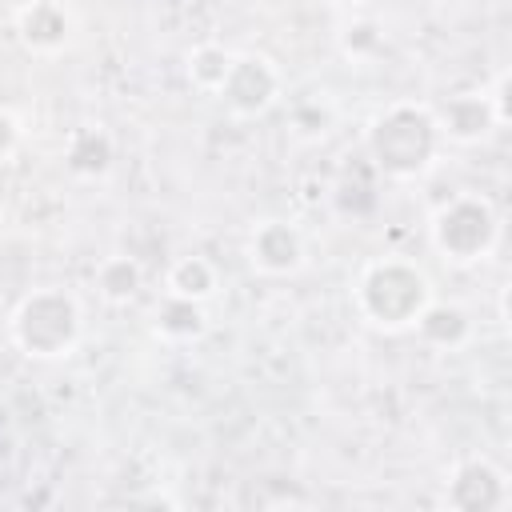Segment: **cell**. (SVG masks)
I'll return each mask as SVG.
<instances>
[{
  "instance_id": "6da1fadb",
  "label": "cell",
  "mask_w": 512,
  "mask_h": 512,
  "mask_svg": "<svg viewBox=\"0 0 512 512\" xmlns=\"http://www.w3.org/2000/svg\"><path fill=\"white\" fill-rule=\"evenodd\" d=\"M364 148H368V160L376 164L380 176L416 180L436 164V156L444 148V136H440V124H436L428 104L400 100V104L380 108L368 120Z\"/></svg>"
},
{
  "instance_id": "7a4b0ae2",
  "label": "cell",
  "mask_w": 512,
  "mask_h": 512,
  "mask_svg": "<svg viewBox=\"0 0 512 512\" xmlns=\"http://www.w3.org/2000/svg\"><path fill=\"white\" fill-rule=\"evenodd\" d=\"M352 296H356V312L372 328L404 332V328L416 324V316L432 300V284H428V276L416 264L396 260V256H384V260H372L360 272Z\"/></svg>"
},
{
  "instance_id": "3957f363",
  "label": "cell",
  "mask_w": 512,
  "mask_h": 512,
  "mask_svg": "<svg viewBox=\"0 0 512 512\" xmlns=\"http://www.w3.org/2000/svg\"><path fill=\"white\" fill-rule=\"evenodd\" d=\"M84 312L64 288H36L12 312V344L28 360H60L80 344Z\"/></svg>"
},
{
  "instance_id": "277c9868",
  "label": "cell",
  "mask_w": 512,
  "mask_h": 512,
  "mask_svg": "<svg viewBox=\"0 0 512 512\" xmlns=\"http://www.w3.org/2000/svg\"><path fill=\"white\" fill-rule=\"evenodd\" d=\"M432 244L452 264H480L500 244V212L488 196L460 192L432 216Z\"/></svg>"
},
{
  "instance_id": "5b68a950",
  "label": "cell",
  "mask_w": 512,
  "mask_h": 512,
  "mask_svg": "<svg viewBox=\"0 0 512 512\" xmlns=\"http://www.w3.org/2000/svg\"><path fill=\"white\" fill-rule=\"evenodd\" d=\"M508 476L488 456H464L444 480V508L452 512H500L508 508Z\"/></svg>"
},
{
  "instance_id": "8992f818",
  "label": "cell",
  "mask_w": 512,
  "mask_h": 512,
  "mask_svg": "<svg viewBox=\"0 0 512 512\" xmlns=\"http://www.w3.org/2000/svg\"><path fill=\"white\" fill-rule=\"evenodd\" d=\"M236 116H260L272 108V100L280 96V72L268 56L260 52H240L228 68L224 88L216 92Z\"/></svg>"
},
{
  "instance_id": "52a82bcc",
  "label": "cell",
  "mask_w": 512,
  "mask_h": 512,
  "mask_svg": "<svg viewBox=\"0 0 512 512\" xmlns=\"http://www.w3.org/2000/svg\"><path fill=\"white\" fill-rule=\"evenodd\" d=\"M432 116L440 124V136L452 140V144H480V140H488L500 128V120H496L484 88L480 92H456V96H448L440 108H432Z\"/></svg>"
},
{
  "instance_id": "ba28073f",
  "label": "cell",
  "mask_w": 512,
  "mask_h": 512,
  "mask_svg": "<svg viewBox=\"0 0 512 512\" xmlns=\"http://www.w3.org/2000/svg\"><path fill=\"white\" fill-rule=\"evenodd\" d=\"M248 260L252 268L268 272V276H288L300 268L304 260V240L296 232V224L288 220H260L248 236Z\"/></svg>"
},
{
  "instance_id": "9c48e42d",
  "label": "cell",
  "mask_w": 512,
  "mask_h": 512,
  "mask_svg": "<svg viewBox=\"0 0 512 512\" xmlns=\"http://www.w3.org/2000/svg\"><path fill=\"white\" fill-rule=\"evenodd\" d=\"M72 20L60 0H28L16 12V36L28 52H60L68 44Z\"/></svg>"
},
{
  "instance_id": "30bf717a",
  "label": "cell",
  "mask_w": 512,
  "mask_h": 512,
  "mask_svg": "<svg viewBox=\"0 0 512 512\" xmlns=\"http://www.w3.org/2000/svg\"><path fill=\"white\" fill-rule=\"evenodd\" d=\"M112 156H116L112 136L100 124H80L64 140V164L76 176H104L112 168Z\"/></svg>"
},
{
  "instance_id": "8fae6325",
  "label": "cell",
  "mask_w": 512,
  "mask_h": 512,
  "mask_svg": "<svg viewBox=\"0 0 512 512\" xmlns=\"http://www.w3.org/2000/svg\"><path fill=\"white\" fill-rule=\"evenodd\" d=\"M416 336L432 348H460L472 332V320L460 304H444V300H428L424 312L416 316Z\"/></svg>"
},
{
  "instance_id": "7c38bea8",
  "label": "cell",
  "mask_w": 512,
  "mask_h": 512,
  "mask_svg": "<svg viewBox=\"0 0 512 512\" xmlns=\"http://www.w3.org/2000/svg\"><path fill=\"white\" fill-rule=\"evenodd\" d=\"M204 328H208V316L200 300L164 292V300L156 304V332L164 340H196Z\"/></svg>"
},
{
  "instance_id": "4fadbf2b",
  "label": "cell",
  "mask_w": 512,
  "mask_h": 512,
  "mask_svg": "<svg viewBox=\"0 0 512 512\" xmlns=\"http://www.w3.org/2000/svg\"><path fill=\"white\" fill-rule=\"evenodd\" d=\"M144 288V268L132 256H104L96 264V292L108 304H128Z\"/></svg>"
},
{
  "instance_id": "5bb4252c",
  "label": "cell",
  "mask_w": 512,
  "mask_h": 512,
  "mask_svg": "<svg viewBox=\"0 0 512 512\" xmlns=\"http://www.w3.org/2000/svg\"><path fill=\"white\" fill-rule=\"evenodd\" d=\"M232 60H236V52H228V48H220V44H196L192 52H188V84L192 88H200V92H208V96H216L220 88H224V80H228V68H232Z\"/></svg>"
},
{
  "instance_id": "9a60e30c",
  "label": "cell",
  "mask_w": 512,
  "mask_h": 512,
  "mask_svg": "<svg viewBox=\"0 0 512 512\" xmlns=\"http://www.w3.org/2000/svg\"><path fill=\"white\" fill-rule=\"evenodd\" d=\"M216 264L204 260V256H180L172 268H168V292L172 296H188V300H208L216 292Z\"/></svg>"
},
{
  "instance_id": "2e32d148",
  "label": "cell",
  "mask_w": 512,
  "mask_h": 512,
  "mask_svg": "<svg viewBox=\"0 0 512 512\" xmlns=\"http://www.w3.org/2000/svg\"><path fill=\"white\" fill-rule=\"evenodd\" d=\"M340 48L348 56H372L384 48V36H380V24L376 20H352L344 32H340Z\"/></svg>"
},
{
  "instance_id": "e0dca14e",
  "label": "cell",
  "mask_w": 512,
  "mask_h": 512,
  "mask_svg": "<svg viewBox=\"0 0 512 512\" xmlns=\"http://www.w3.org/2000/svg\"><path fill=\"white\" fill-rule=\"evenodd\" d=\"M508 80H512L508 68H500V72L492 76V88H484V96H488V104H492L500 128H508V120H512V108H508Z\"/></svg>"
},
{
  "instance_id": "ac0fdd59",
  "label": "cell",
  "mask_w": 512,
  "mask_h": 512,
  "mask_svg": "<svg viewBox=\"0 0 512 512\" xmlns=\"http://www.w3.org/2000/svg\"><path fill=\"white\" fill-rule=\"evenodd\" d=\"M16 148H20V120L8 108H0V160H8Z\"/></svg>"
},
{
  "instance_id": "d6986e66",
  "label": "cell",
  "mask_w": 512,
  "mask_h": 512,
  "mask_svg": "<svg viewBox=\"0 0 512 512\" xmlns=\"http://www.w3.org/2000/svg\"><path fill=\"white\" fill-rule=\"evenodd\" d=\"M328 4H336V8H360V4H368V0H328Z\"/></svg>"
}]
</instances>
